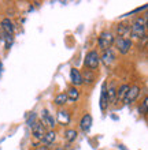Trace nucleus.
Returning <instances> with one entry per match:
<instances>
[{
    "mask_svg": "<svg viewBox=\"0 0 148 150\" xmlns=\"http://www.w3.org/2000/svg\"><path fill=\"white\" fill-rule=\"evenodd\" d=\"M145 29H147L145 18H137L130 26V34L136 38H143L145 37Z\"/></svg>",
    "mask_w": 148,
    "mask_h": 150,
    "instance_id": "1",
    "label": "nucleus"
},
{
    "mask_svg": "<svg viewBox=\"0 0 148 150\" xmlns=\"http://www.w3.org/2000/svg\"><path fill=\"white\" fill-rule=\"evenodd\" d=\"M97 44H99V48L102 51H107V49H111L112 44H114V36L112 33L110 32H102L97 40Z\"/></svg>",
    "mask_w": 148,
    "mask_h": 150,
    "instance_id": "2",
    "label": "nucleus"
},
{
    "mask_svg": "<svg viewBox=\"0 0 148 150\" xmlns=\"http://www.w3.org/2000/svg\"><path fill=\"white\" fill-rule=\"evenodd\" d=\"M85 66L89 68V70H96L99 67L100 64V56L96 51H89L85 56V60H84Z\"/></svg>",
    "mask_w": 148,
    "mask_h": 150,
    "instance_id": "3",
    "label": "nucleus"
},
{
    "mask_svg": "<svg viewBox=\"0 0 148 150\" xmlns=\"http://www.w3.org/2000/svg\"><path fill=\"white\" fill-rule=\"evenodd\" d=\"M114 42H115V45H117V48H118L119 53H122V55H126V53L130 51V48H132V41H130L129 38L118 37L117 40H114Z\"/></svg>",
    "mask_w": 148,
    "mask_h": 150,
    "instance_id": "4",
    "label": "nucleus"
},
{
    "mask_svg": "<svg viewBox=\"0 0 148 150\" xmlns=\"http://www.w3.org/2000/svg\"><path fill=\"white\" fill-rule=\"evenodd\" d=\"M139 94H140V87L137 86V85H134V86H129V90L128 93H126V96H125V104H132L134 100L139 97Z\"/></svg>",
    "mask_w": 148,
    "mask_h": 150,
    "instance_id": "5",
    "label": "nucleus"
},
{
    "mask_svg": "<svg viewBox=\"0 0 148 150\" xmlns=\"http://www.w3.org/2000/svg\"><path fill=\"white\" fill-rule=\"evenodd\" d=\"M70 81H71V83L74 86H81V85L84 83V81H82V74H81L76 67H73L71 70H70Z\"/></svg>",
    "mask_w": 148,
    "mask_h": 150,
    "instance_id": "6",
    "label": "nucleus"
},
{
    "mask_svg": "<svg viewBox=\"0 0 148 150\" xmlns=\"http://www.w3.org/2000/svg\"><path fill=\"white\" fill-rule=\"evenodd\" d=\"M100 60L103 62V64L106 67H110L112 63H114V60H115V55H114V52L112 49H107V51L103 52V55L100 57Z\"/></svg>",
    "mask_w": 148,
    "mask_h": 150,
    "instance_id": "7",
    "label": "nucleus"
},
{
    "mask_svg": "<svg viewBox=\"0 0 148 150\" xmlns=\"http://www.w3.org/2000/svg\"><path fill=\"white\" fill-rule=\"evenodd\" d=\"M1 29L6 36H14V32H15V28H14V23L8 18H4L1 21Z\"/></svg>",
    "mask_w": 148,
    "mask_h": 150,
    "instance_id": "8",
    "label": "nucleus"
},
{
    "mask_svg": "<svg viewBox=\"0 0 148 150\" xmlns=\"http://www.w3.org/2000/svg\"><path fill=\"white\" fill-rule=\"evenodd\" d=\"M108 108V98H107V83L104 82L102 85V96H100V109L106 111Z\"/></svg>",
    "mask_w": 148,
    "mask_h": 150,
    "instance_id": "9",
    "label": "nucleus"
},
{
    "mask_svg": "<svg viewBox=\"0 0 148 150\" xmlns=\"http://www.w3.org/2000/svg\"><path fill=\"white\" fill-rule=\"evenodd\" d=\"M32 132H33V135H34L36 138L41 139L43 137H44V134H45L44 124H43L41 122H36V123H34V124L32 126Z\"/></svg>",
    "mask_w": 148,
    "mask_h": 150,
    "instance_id": "10",
    "label": "nucleus"
},
{
    "mask_svg": "<svg viewBox=\"0 0 148 150\" xmlns=\"http://www.w3.org/2000/svg\"><path fill=\"white\" fill-rule=\"evenodd\" d=\"M80 127L84 132H88L91 130V127H92V116L89 113L82 116V119H81V122H80Z\"/></svg>",
    "mask_w": 148,
    "mask_h": 150,
    "instance_id": "11",
    "label": "nucleus"
},
{
    "mask_svg": "<svg viewBox=\"0 0 148 150\" xmlns=\"http://www.w3.org/2000/svg\"><path fill=\"white\" fill-rule=\"evenodd\" d=\"M41 117H43V123H44L45 126H48L49 128H54V127L56 126L54 116H52L47 109H43V115H41Z\"/></svg>",
    "mask_w": 148,
    "mask_h": 150,
    "instance_id": "12",
    "label": "nucleus"
},
{
    "mask_svg": "<svg viewBox=\"0 0 148 150\" xmlns=\"http://www.w3.org/2000/svg\"><path fill=\"white\" fill-rule=\"evenodd\" d=\"M55 139H56V134H55V131H47L44 134V137L41 138V141H43V143L44 145H51V143L55 142Z\"/></svg>",
    "mask_w": 148,
    "mask_h": 150,
    "instance_id": "13",
    "label": "nucleus"
},
{
    "mask_svg": "<svg viewBox=\"0 0 148 150\" xmlns=\"http://www.w3.org/2000/svg\"><path fill=\"white\" fill-rule=\"evenodd\" d=\"M129 90V85H122V86L117 90V96H115V100H118V101H124L125 96H126V93H128Z\"/></svg>",
    "mask_w": 148,
    "mask_h": 150,
    "instance_id": "14",
    "label": "nucleus"
},
{
    "mask_svg": "<svg viewBox=\"0 0 148 150\" xmlns=\"http://www.w3.org/2000/svg\"><path fill=\"white\" fill-rule=\"evenodd\" d=\"M115 96H117V89H115V85L111 83L107 89V98H108V104L110 103H114L115 101Z\"/></svg>",
    "mask_w": 148,
    "mask_h": 150,
    "instance_id": "15",
    "label": "nucleus"
},
{
    "mask_svg": "<svg viewBox=\"0 0 148 150\" xmlns=\"http://www.w3.org/2000/svg\"><path fill=\"white\" fill-rule=\"evenodd\" d=\"M58 120H59L60 124H69V122H70V115H69V112L66 111H60L59 113H58Z\"/></svg>",
    "mask_w": 148,
    "mask_h": 150,
    "instance_id": "16",
    "label": "nucleus"
},
{
    "mask_svg": "<svg viewBox=\"0 0 148 150\" xmlns=\"http://www.w3.org/2000/svg\"><path fill=\"white\" fill-rule=\"evenodd\" d=\"M66 96H67V100H70V101H77L80 97V91L77 90L76 87H71V89H69Z\"/></svg>",
    "mask_w": 148,
    "mask_h": 150,
    "instance_id": "17",
    "label": "nucleus"
},
{
    "mask_svg": "<svg viewBox=\"0 0 148 150\" xmlns=\"http://www.w3.org/2000/svg\"><path fill=\"white\" fill-rule=\"evenodd\" d=\"M118 33L122 38H126V34L130 33V26L128 25H118Z\"/></svg>",
    "mask_w": 148,
    "mask_h": 150,
    "instance_id": "18",
    "label": "nucleus"
},
{
    "mask_svg": "<svg viewBox=\"0 0 148 150\" xmlns=\"http://www.w3.org/2000/svg\"><path fill=\"white\" fill-rule=\"evenodd\" d=\"M64 139L67 142H74L77 139V131L76 130H67L64 132Z\"/></svg>",
    "mask_w": 148,
    "mask_h": 150,
    "instance_id": "19",
    "label": "nucleus"
},
{
    "mask_svg": "<svg viewBox=\"0 0 148 150\" xmlns=\"http://www.w3.org/2000/svg\"><path fill=\"white\" fill-rule=\"evenodd\" d=\"M54 101H55L56 105H64V104L67 103L69 100H67V96H66V93H60V94L56 96Z\"/></svg>",
    "mask_w": 148,
    "mask_h": 150,
    "instance_id": "20",
    "label": "nucleus"
},
{
    "mask_svg": "<svg viewBox=\"0 0 148 150\" xmlns=\"http://www.w3.org/2000/svg\"><path fill=\"white\" fill-rule=\"evenodd\" d=\"M93 79H95V75L89 71V70H88V71H85V74L82 75V81H84V82H89V83H91V82H93Z\"/></svg>",
    "mask_w": 148,
    "mask_h": 150,
    "instance_id": "21",
    "label": "nucleus"
},
{
    "mask_svg": "<svg viewBox=\"0 0 148 150\" xmlns=\"http://www.w3.org/2000/svg\"><path fill=\"white\" fill-rule=\"evenodd\" d=\"M4 36H6V34H4ZM4 40H6V48H10L12 45V40H14V37L12 36H6Z\"/></svg>",
    "mask_w": 148,
    "mask_h": 150,
    "instance_id": "22",
    "label": "nucleus"
},
{
    "mask_svg": "<svg viewBox=\"0 0 148 150\" xmlns=\"http://www.w3.org/2000/svg\"><path fill=\"white\" fill-rule=\"evenodd\" d=\"M147 105H148V100L144 98V101H143V107L140 108V113H143V115L147 113Z\"/></svg>",
    "mask_w": 148,
    "mask_h": 150,
    "instance_id": "23",
    "label": "nucleus"
},
{
    "mask_svg": "<svg viewBox=\"0 0 148 150\" xmlns=\"http://www.w3.org/2000/svg\"><path fill=\"white\" fill-rule=\"evenodd\" d=\"M34 123H36V113H32V115H30V117L28 119V124L32 127Z\"/></svg>",
    "mask_w": 148,
    "mask_h": 150,
    "instance_id": "24",
    "label": "nucleus"
},
{
    "mask_svg": "<svg viewBox=\"0 0 148 150\" xmlns=\"http://www.w3.org/2000/svg\"><path fill=\"white\" fill-rule=\"evenodd\" d=\"M36 150H49V149H48V147H47V146H39Z\"/></svg>",
    "mask_w": 148,
    "mask_h": 150,
    "instance_id": "25",
    "label": "nucleus"
},
{
    "mask_svg": "<svg viewBox=\"0 0 148 150\" xmlns=\"http://www.w3.org/2000/svg\"><path fill=\"white\" fill-rule=\"evenodd\" d=\"M56 150H63V149H62V147H58V149H56Z\"/></svg>",
    "mask_w": 148,
    "mask_h": 150,
    "instance_id": "26",
    "label": "nucleus"
}]
</instances>
